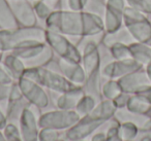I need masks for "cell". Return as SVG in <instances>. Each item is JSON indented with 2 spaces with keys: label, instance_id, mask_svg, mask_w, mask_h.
<instances>
[{
  "label": "cell",
  "instance_id": "obj_1",
  "mask_svg": "<svg viewBox=\"0 0 151 141\" xmlns=\"http://www.w3.org/2000/svg\"><path fill=\"white\" fill-rule=\"evenodd\" d=\"M45 25L46 29L66 37L82 39L84 37V11L57 9L47 18Z\"/></svg>",
  "mask_w": 151,
  "mask_h": 141
},
{
  "label": "cell",
  "instance_id": "obj_2",
  "mask_svg": "<svg viewBox=\"0 0 151 141\" xmlns=\"http://www.w3.org/2000/svg\"><path fill=\"white\" fill-rule=\"evenodd\" d=\"M31 41L46 42V29L34 26L0 30V51H15Z\"/></svg>",
  "mask_w": 151,
  "mask_h": 141
},
{
  "label": "cell",
  "instance_id": "obj_3",
  "mask_svg": "<svg viewBox=\"0 0 151 141\" xmlns=\"http://www.w3.org/2000/svg\"><path fill=\"white\" fill-rule=\"evenodd\" d=\"M123 25L136 41L151 46V22L143 13L126 6L123 13Z\"/></svg>",
  "mask_w": 151,
  "mask_h": 141
},
{
  "label": "cell",
  "instance_id": "obj_4",
  "mask_svg": "<svg viewBox=\"0 0 151 141\" xmlns=\"http://www.w3.org/2000/svg\"><path fill=\"white\" fill-rule=\"evenodd\" d=\"M46 43L64 60L79 64L81 60L80 53L73 42L65 35L46 29Z\"/></svg>",
  "mask_w": 151,
  "mask_h": 141
},
{
  "label": "cell",
  "instance_id": "obj_5",
  "mask_svg": "<svg viewBox=\"0 0 151 141\" xmlns=\"http://www.w3.org/2000/svg\"><path fill=\"white\" fill-rule=\"evenodd\" d=\"M106 9L104 15L106 33L117 31L123 24V13L126 0H105Z\"/></svg>",
  "mask_w": 151,
  "mask_h": 141
},
{
  "label": "cell",
  "instance_id": "obj_6",
  "mask_svg": "<svg viewBox=\"0 0 151 141\" xmlns=\"http://www.w3.org/2000/svg\"><path fill=\"white\" fill-rule=\"evenodd\" d=\"M14 16L20 27H34L37 23V17L32 2L29 0H7Z\"/></svg>",
  "mask_w": 151,
  "mask_h": 141
},
{
  "label": "cell",
  "instance_id": "obj_7",
  "mask_svg": "<svg viewBox=\"0 0 151 141\" xmlns=\"http://www.w3.org/2000/svg\"><path fill=\"white\" fill-rule=\"evenodd\" d=\"M24 76L29 79L32 78H38L40 83L42 85L50 87L52 89L59 90V91H73L75 89V85L69 83L64 78L60 77L59 75L51 73L50 71L44 70V69H30L24 72Z\"/></svg>",
  "mask_w": 151,
  "mask_h": 141
},
{
  "label": "cell",
  "instance_id": "obj_8",
  "mask_svg": "<svg viewBox=\"0 0 151 141\" xmlns=\"http://www.w3.org/2000/svg\"><path fill=\"white\" fill-rule=\"evenodd\" d=\"M118 83L121 87L122 92L127 94H139L151 85L150 79L143 68L119 78Z\"/></svg>",
  "mask_w": 151,
  "mask_h": 141
},
{
  "label": "cell",
  "instance_id": "obj_9",
  "mask_svg": "<svg viewBox=\"0 0 151 141\" xmlns=\"http://www.w3.org/2000/svg\"><path fill=\"white\" fill-rule=\"evenodd\" d=\"M143 68V65L137 62L134 59H127V60H116L115 62L110 63L106 68L104 69V74L110 78H116V77L125 76L134 71L140 70Z\"/></svg>",
  "mask_w": 151,
  "mask_h": 141
},
{
  "label": "cell",
  "instance_id": "obj_10",
  "mask_svg": "<svg viewBox=\"0 0 151 141\" xmlns=\"http://www.w3.org/2000/svg\"><path fill=\"white\" fill-rule=\"evenodd\" d=\"M134 38L132 36V34L128 32V30L125 27H121L117 31L112 32V33H105L103 42L106 46L110 48L111 46L115 43H124L129 46L130 43L134 42Z\"/></svg>",
  "mask_w": 151,
  "mask_h": 141
},
{
  "label": "cell",
  "instance_id": "obj_11",
  "mask_svg": "<svg viewBox=\"0 0 151 141\" xmlns=\"http://www.w3.org/2000/svg\"><path fill=\"white\" fill-rule=\"evenodd\" d=\"M20 27L7 0H0V30L16 29Z\"/></svg>",
  "mask_w": 151,
  "mask_h": 141
},
{
  "label": "cell",
  "instance_id": "obj_12",
  "mask_svg": "<svg viewBox=\"0 0 151 141\" xmlns=\"http://www.w3.org/2000/svg\"><path fill=\"white\" fill-rule=\"evenodd\" d=\"M128 46H129L132 58L143 65V67L151 62V46L134 41Z\"/></svg>",
  "mask_w": 151,
  "mask_h": 141
},
{
  "label": "cell",
  "instance_id": "obj_13",
  "mask_svg": "<svg viewBox=\"0 0 151 141\" xmlns=\"http://www.w3.org/2000/svg\"><path fill=\"white\" fill-rule=\"evenodd\" d=\"M126 109L134 113L146 114L151 116V104L149 101L139 94H134L130 96L126 104Z\"/></svg>",
  "mask_w": 151,
  "mask_h": 141
},
{
  "label": "cell",
  "instance_id": "obj_14",
  "mask_svg": "<svg viewBox=\"0 0 151 141\" xmlns=\"http://www.w3.org/2000/svg\"><path fill=\"white\" fill-rule=\"evenodd\" d=\"M20 85H21V89L23 91V93H25V95L30 96L28 98H30L33 102H35L37 104H42V105H45L47 103V99L44 92L35 83H31L29 80V78L24 76L21 79Z\"/></svg>",
  "mask_w": 151,
  "mask_h": 141
},
{
  "label": "cell",
  "instance_id": "obj_15",
  "mask_svg": "<svg viewBox=\"0 0 151 141\" xmlns=\"http://www.w3.org/2000/svg\"><path fill=\"white\" fill-rule=\"evenodd\" d=\"M139 132V128L134 124L129 122H124L119 128V136L124 141H132L136 138Z\"/></svg>",
  "mask_w": 151,
  "mask_h": 141
},
{
  "label": "cell",
  "instance_id": "obj_16",
  "mask_svg": "<svg viewBox=\"0 0 151 141\" xmlns=\"http://www.w3.org/2000/svg\"><path fill=\"white\" fill-rule=\"evenodd\" d=\"M111 54L116 60H127V59H132V54H130L129 46L124 43H115L110 46Z\"/></svg>",
  "mask_w": 151,
  "mask_h": 141
},
{
  "label": "cell",
  "instance_id": "obj_17",
  "mask_svg": "<svg viewBox=\"0 0 151 141\" xmlns=\"http://www.w3.org/2000/svg\"><path fill=\"white\" fill-rule=\"evenodd\" d=\"M32 5H33L34 11H35V15L37 18L42 20H45L53 13V9L45 2L44 0H35V1H31Z\"/></svg>",
  "mask_w": 151,
  "mask_h": 141
},
{
  "label": "cell",
  "instance_id": "obj_18",
  "mask_svg": "<svg viewBox=\"0 0 151 141\" xmlns=\"http://www.w3.org/2000/svg\"><path fill=\"white\" fill-rule=\"evenodd\" d=\"M103 92H104V95H105L108 99L113 101L118 95H120V94L122 93V89L118 81L111 80V81H108L105 85Z\"/></svg>",
  "mask_w": 151,
  "mask_h": 141
},
{
  "label": "cell",
  "instance_id": "obj_19",
  "mask_svg": "<svg viewBox=\"0 0 151 141\" xmlns=\"http://www.w3.org/2000/svg\"><path fill=\"white\" fill-rule=\"evenodd\" d=\"M105 9H106L105 0H88V2H87L86 6H85L84 11L95 14V15H99L101 18H104Z\"/></svg>",
  "mask_w": 151,
  "mask_h": 141
},
{
  "label": "cell",
  "instance_id": "obj_20",
  "mask_svg": "<svg viewBox=\"0 0 151 141\" xmlns=\"http://www.w3.org/2000/svg\"><path fill=\"white\" fill-rule=\"evenodd\" d=\"M128 6L143 14L151 15V0H126Z\"/></svg>",
  "mask_w": 151,
  "mask_h": 141
},
{
  "label": "cell",
  "instance_id": "obj_21",
  "mask_svg": "<svg viewBox=\"0 0 151 141\" xmlns=\"http://www.w3.org/2000/svg\"><path fill=\"white\" fill-rule=\"evenodd\" d=\"M88 0H66V9L73 11H83Z\"/></svg>",
  "mask_w": 151,
  "mask_h": 141
},
{
  "label": "cell",
  "instance_id": "obj_22",
  "mask_svg": "<svg viewBox=\"0 0 151 141\" xmlns=\"http://www.w3.org/2000/svg\"><path fill=\"white\" fill-rule=\"evenodd\" d=\"M129 94L127 93H124L122 92L120 95H118L115 99L113 100L114 104L117 108H123V107H126V104L128 102V99H129Z\"/></svg>",
  "mask_w": 151,
  "mask_h": 141
},
{
  "label": "cell",
  "instance_id": "obj_23",
  "mask_svg": "<svg viewBox=\"0 0 151 141\" xmlns=\"http://www.w3.org/2000/svg\"><path fill=\"white\" fill-rule=\"evenodd\" d=\"M139 95H141V96H143L144 98H146V99L149 101V103L151 104V85H150V87H148V88H146L145 90H143L142 92H140V93H139Z\"/></svg>",
  "mask_w": 151,
  "mask_h": 141
},
{
  "label": "cell",
  "instance_id": "obj_24",
  "mask_svg": "<svg viewBox=\"0 0 151 141\" xmlns=\"http://www.w3.org/2000/svg\"><path fill=\"white\" fill-rule=\"evenodd\" d=\"M140 141H151V132H143V137Z\"/></svg>",
  "mask_w": 151,
  "mask_h": 141
},
{
  "label": "cell",
  "instance_id": "obj_25",
  "mask_svg": "<svg viewBox=\"0 0 151 141\" xmlns=\"http://www.w3.org/2000/svg\"><path fill=\"white\" fill-rule=\"evenodd\" d=\"M145 67H146V68H145V71H146L147 75H148L149 79H150V81H151V62L149 63V64H147Z\"/></svg>",
  "mask_w": 151,
  "mask_h": 141
},
{
  "label": "cell",
  "instance_id": "obj_26",
  "mask_svg": "<svg viewBox=\"0 0 151 141\" xmlns=\"http://www.w3.org/2000/svg\"><path fill=\"white\" fill-rule=\"evenodd\" d=\"M29 1H35V0H29Z\"/></svg>",
  "mask_w": 151,
  "mask_h": 141
},
{
  "label": "cell",
  "instance_id": "obj_27",
  "mask_svg": "<svg viewBox=\"0 0 151 141\" xmlns=\"http://www.w3.org/2000/svg\"><path fill=\"white\" fill-rule=\"evenodd\" d=\"M0 57H1V53H0Z\"/></svg>",
  "mask_w": 151,
  "mask_h": 141
},
{
  "label": "cell",
  "instance_id": "obj_28",
  "mask_svg": "<svg viewBox=\"0 0 151 141\" xmlns=\"http://www.w3.org/2000/svg\"><path fill=\"white\" fill-rule=\"evenodd\" d=\"M150 22H151V19H150Z\"/></svg>",
  "mask_w": 151,
  "mask_h": 141
}]
</instances>
